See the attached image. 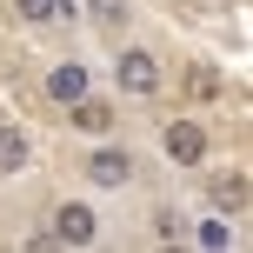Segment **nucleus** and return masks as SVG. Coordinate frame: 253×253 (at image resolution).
<instances>
[{
  "label": "nucleus",
  "instance_id": "6e6552de",
  "mask_svg": "<svg viewBox=\"0 0 253 253\" xmlns=\"http://www.w3.org/2000/svg\"><path fill=\"white\" fill-rule=\"evenodd\" d=\"M240 207H247V173H220V180H213V213L233 220Z\"/></svg>",
  "mask_w": 253,
  "mask_h": 253
},
{
  "label": "nucleus",
  "instance_id": "f257e3e1",
  "mask_svg": "<svg viewBox=\"0 0 253 253\" xmlns=\"http://www.w3.org/2000/svg\"><path fill=\"white\" fill-rule=\"evenodd\" d=\"M114 80H120L126 100H153V93L167 87V67H160V53H147V47H120Z\"/></svg>",
  "mask_w": 253,
  "mask_h": 253
},
{
  "label": "nucleus",
  "instance_id": "ddd939ff",
  "mask_svg": "<svg viewBox=\"0 0 253 253\" xmlns=\"http://www.w3.org/2000/svg\"><path fill=\"white\" fill-rule=\"evenodd\" d=\"M160 253H193V247L187 240H160Z\"/></svg>",
  "mask_w": 253,
  "mask_h": 253
},
{
  "label": "nucleus",
  "instance_id": "f03ea898",
  "mask_svg": "<svg viewBox=\"0 0 253 253\" xmlns=\"http://www.w3.org/2000/svg\"><path fill=\"white\" fill-rule=\"evenodd\" d=\"M160 147H167L173 167H200L207 153H213V133H207L200 120H167V126H160Z\"/></svg>",
  "mask_w": 253,
  "mask_h": 253
},
{
  "label": "nucleus",
  "instance_id": "423d86ee",
  "mask_svg": "<svg viewBox=\"0 0 253 253\" xmlns=\"http://www.w3.org/2000/svg\"><path fill=\"white\" fill-rule=\"evenodd\" d=\"M67 120H74V133H87V140H107V133H114V107H107V100H93V93L67 107Z\"/></svg>",
  "mask_w": 253,
  "mask_h": 253
},
{
  "label": "nucleus",
  "instance_id": "39448f33",
  "mask_svg": "<svg viewBox=\"0 0 253 253\" xmlns=\"http://www.w3.org/2000/svg\"><path fill=\"white\" fill-rule=\"evenodd\" d=\"M87 87H93V74L80 60H53V74H47V93L60 107H74V100H87Z\"/></svg>",
  "mask_w": 253,
  "mask_h": 253
},
{
  "label": "nucleus",
  "instance_id": "9b49d317",
  "mask_svg": "<svg viewBox=\"0 0 253 253\" xmlns=\"http://www.w3.org/2000/svg\"><path fill=\"white\" fill-rule=\"evenodd\" d=\"M200 247H207V253H227V247H233V227H227L220 213H213V220H200Z\"/></svg>",
  "mask_w": 253,
  "mask_h": 253
},
{
  "label": "nucleus",
  "instance_id": "9d476101",
  "mask_svg": "<svg viewBox=\"0 0 253 253\" xmlns=\"http://www.w3.org/2000/svg\"><path fill=\"white\" fill-rule=\"evenodd\" d=\"M80 13H87L93 27H120V20H126V0H87Z\"/></svg>",
  "mask_w": 253,
  "mask_h": 253
},
{
  "label": "nucleus",
  "instance_id": "1a4fd4ad",
  "mask_svg": "<svg viewBox=\"0 0 253 253\" xmlns=\"http://www.w3.org/2000/svg\"><path fill=\"white\" fill-rule=\"evenodd\" d=\"M20 167H27V133L0 126V173H20Z\"/></svg>",
  "mask_w": 253,
  "mask_h": 253
},
{
  "label": "nucleus",
  "instance_id": "0eeeda50",
  "mask_svg": "<svg viewBox=\"0 0 253 253\" xmlns=\"http://www.w3.org/2000/svg\"><path fill=\"white\" fill-rule=\"evenodd\" d=\"M13 20H27V27H53V20H80V0H13Z\"/></svg>",
  "mask_w": 253,
  "mask_h": 253
},
{
  "label": "nucleus",
  "instance_id": "f8f14e48",
  "mask_svg": "<svg viewBox=\"0 0 253 253\" xmlns=\"http://www.w3.org/2000/svg\"><path fill=\"white\" fill-rule=\"evenodd\" d=\"M187 87H193V100H220V80H213V67H193V80H187Z\"/></svg>",
  "mask_w": 253,
  "mask_h": 253
},
{
  "label": "nucleus",
  "instance_id": "7ed1b4c3",
  "mask_svg": "<svg viewBox=\"0 0 253 253\" xmlns=\"http://www.w3.org/2000/svg\"><path fill=\"white\" fill-rule=\"evenodd\" d=\"M53 240H60V247H93V240H100V213H93V207L87 200H60V207H53Z\"/></svg>",
  "mask_w": 253,
  "mask_h": 253
},
{
  "label": "nucleus",
  "instance_id": "20e7f679",
  "mask_svg": "<svg viewBox=\"0 0 253 253\" xmlns=\"http://www.w3.org/2000/svg\"><path fill=\"white\" fill-rule=\"evenodd\" d=\"M80 173H87L100 193H120V187H133V153H126V147H93Z\"/></svg>",
  "mask_w": 253,
  "mask_h": 253
}]
</instances>
